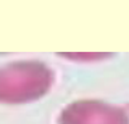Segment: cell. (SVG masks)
<instances>
[{
    "instance_id": "obj_3",
    "label": "cell",
    "mask_w": 129,
    "mask_h": 124,
    "mask_svg": "<svg viewBox=\"0 0 129 124\" xmlns=\"http://www.w3.org/2000/svg\"><path fill=\"white\" fill-rule=\"evenodd\" d=\"M125 110H126V113H128V118H129V105L126 106V109H125Z\"/></svg>"
},
{
    "instance_id": "obj_1",
    "label": "cell",
    "mask_w": 129,
    "mask_h": 124,
    "mask_svg": "<svg viewBox=\"0 0 129 124\" xmlns=\"http://www.w3.org/2000/svg\"><path fill=\"white\" fill-rule=\"evenodd\" d=\"M52 84V74L39 62H19L0 70V101L18 104L44 95Z\"/></svg>"
},
{
    "instance_id": "obj_2",
    "label": "cell",
    "mask_w": 129,
    "mask_h": 124,
    "mask_svg": "<svg viewBox=\"0 0 129 124\" xmlns=\"http://www.w3.org/2000/svg\"><path fill=\"white\" fill-rule=\"evenodd\" d=\"M58 121L59 124H129V118L126 110L96 100H82L63 109Z\"/></svg>"
}]
</instances>
